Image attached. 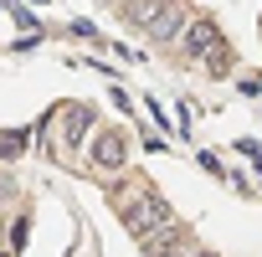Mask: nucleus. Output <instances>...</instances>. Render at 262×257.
<instances>
[{"instance_id":"20e7f679","label":"nucleus","mask_w":262,"mask_h":257,"mask_svg":"<svg viewBox=\"0 0 262 257\" xmlns=\"http://www.w3.org/2000/svg\"><path fill=\"white\" fill-rule=\"evenodd\" d=\"M190 21H195V16H190L185 6H175V0H165V11L155 16V26H149L144 36H149L155 47H175V41H185V31H190Z\"/></svg>"},{"instance_id":"7ed1b4c3","label":"nucleus","mask_w":262,"mask_h":257,"mask_svg":"<svg viewBox=\"0 0 262 257\" xmlns=\"http://www.w3.org/2000/svg\"><path fill=\"white\" fill-rule=\"evenodd\" d=\"M88 165L103 170V175H123V165H128V134H123V128H98V139L88 144Z\"/></svg>"},{"instance_id":"f257e3e1","label":"nucleus","mask_w":262,"mask_h":257,"mask_svg":"<svg viewBox=\"0 0 262 257\" xmlns=\"http://www.w3.org/2000/svg\"><path fill=\"white\" fill-rule=\"evenodd\" d=\"M113 211L123 216L128 237H134L139 247H144L149 237H160L165 226H175V216H170L165 196H160V190H155L144 175H128L123 185H113Z\"/></svg>"},{"instance_id":"f03ea898","label":"nucleus","mask_w":262,"mask_h":257,"mask_svg":"<svg viewBox=\"0 0 262 257\" xmlns=\"http://www.w3.org/2000/svg\"><path fill=\"white\" fill-rule=\"evenodd\" d=\"M180 47H185V57H195V62H206V57H211V67H216V72H221V67H226V57H231V52H226V41H221V31H216V21H206V16H195V21H190V31H185V41H180Z\"/></svg>"},{"instance_id":"0eeeda50","label":"nucleus","mask_w":262,"mask_h":257,"mask_svg":"<svg viewBox=\"0 0 262 257\" xmlns=\"http://www.w3.org/2000/svg\"><path fill=\"white\" fill-rule=\"evenodd\" d=\"M88 123H93V113H88V108H67V134H62V144H57V149H62L67 160H72V149H77V139L88 134Z\"/></svg>"},{"instance_id":"39448f33","label":"nucleus","mask_w":262,"mask_h":257,"mask_svg":"<svg viewBox=\"0 0 262 257\" xmlns=\"http://www.w3.org/2000/svg\"><path fill=\"white\" fill-rule=\"evenodd\" d=\"M144 252H149V257H190V252H195V242H190V231H185V226H165L160 237H149V242H144Z\"/></svg>"},{"instance_id":"6e6552de","label":"nucleus","mask_w":262,"mask_h":257,"mask_svg":"<svg viewBox=\"0 0 262 257\" xmlns=\"http://www.w3.org/2000/svg\"><path fill=\"white\" fill-rule=\"evenodd\" d=\"M190 257H216V252H206V247H195V252H190Z\"/></svg>"},{"instance_id":"423d86ee","label":"nucleus","mask_w":262,"mask_h":257,"mask_svg":"<svg viewBox=\"0 0 262 257\" xmlns=\"http://www.w3.org/2000/svg\"><path fill=\"white\" fill-rule=\"evenodd\" d=\"M160 11H165V0H118V16L128 26H139V31H149Z\"/></svg>"}]
</instances>
